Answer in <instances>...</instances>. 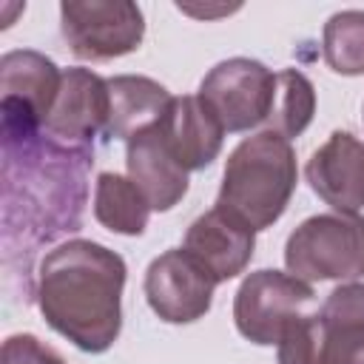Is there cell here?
<instances>
[{"instance_id": "obj_2", "label": "cell", "mask_w": 364, "mask_h": 364, "mask_svg": "<svg viewBox=\"0 0 364 364\" xmlns=\"http://www.w3.org/2000/svg\"><path fill=\"white\" fill-rule=\"evenodd\" d=\"M125 259L91 239L48 250L37 270V307L82 353H105L122 330Z\"/></svg>"}, {"instance_id": "obj_3", "label": "cell", "mask_w": 364, "mask_h": 364, "mask_svg": "<svg viewBox=\"0 0 364 364\" xmlns=\"http://www.w3.org/2000/svg\"><path fill=\"white\" fill-rule=\"evenodd\" d=\"M296 176L290 139L264 128L230 151L216 208L245 222L250 230H264L284 213L296 191Z\"/></svg>"}, {"instance_id": "obj_11", "label": "cell", "mask_w": 364, "mask_h": 364, "mask_svg": "<svg viewBox=\"0 0 364 364\" xmlns=\"http://www.w3.org/2000/svg\"><path fill=\"white\" fill-rule=\"evenodd\" d=\"M111 111L108 80L91 68H65L60 94L46 119V134L63 145L91 148L97 134H105Z\"/></svg>"}, {"instance_id": "obj_13", "label": "cell", "mask_w": 364, "mask_h": 364, "mask_svg": "<svg viewBox=\"0 0 364 364\" xmlns=\"http://www.w3.org/2000/svg\"><path fill=\"white\" fill-rule=\"evenodd\" d=\"M256 230H250L230 213L219 210L216 205L191 222L182 242V250H188L216 282L239 276L250 264Z\"/></svg>"}, {"instance_id": "obj_18", "label": "cell", "mask_w": 364, "mask_h": 364, "mask_svg": "<svg viewBox=\"0 0 364 364\" xmlns=\"http://www.w3.org/2000/svg\"><path fill=\"white\" fill-rule=\"evenodd\" d=\"M313 111H316L313 82L296 68L279 71L276 74V100H273V111L267 119V131H276L284 139H293L310 125Z\"/></svg>"}, {"instance_id": "obj_1", "label": "cell", "mask_w": 364, "mask_h": 364, "mask_svg": "<svg viewBox=\"0 0 364 364\" xmlns=\"http://www.w3.org/2000/svg\"><path fill=\"white\" fill-rule=\"evenodd\" d=\"M91 148L63 145L46 131L3 128V245L31 253L40 242L80 230Z\"/></svg>"}, {"instance_id": "obj_10", "label": "cell", "mask_w": 364, "mask_h": 364, "mask_svg": "<svg viewBox=\"0 0 364 364\" xmlns=\"http://www.w3.org/2000/svg\"><path fill=\"white\" fill-rule=\"evenodd\" d=\"M216 279L182 247L165 250L145 270V299L168 324H191L210 310Z\"/></svg>"}, {"instance_id": "obj_8", "label": "cell", "mask_w": 364, "mask_h": 364, "mask_svg": "<svg viewBox=\"0 0 364 364\" xmlns=\"http://www.w3.org/2000/svg\"><path fill=\"white\" fill-rule=\"evenodd\" d=\"M60 28L77 60H114L139 48L145 17L128 0H65Z\"/></svg>"}, {"instance_id": "obj_20", "label": "cell", "mask_w": 364, "mask_h": 364, "mask_svg": "<svg viewBox=\"0 0 364 364\" xmlns=\"http://www.w3.org/2000/svg\"><path fill=\"white\" fill-rule=\"evenodd\" d=\"M3 364H65L57 350L43 344L37 336H9L3 344Z\"/></svg>"}, {"instance_id": "obj_14", "label": "cell", "mask_w": 364, "mask_h": 364, "mask_svg": "<svg viewBox=\"0 0 364 364\" xmlns=\"http://www.w3.org/2000/svg\"><path fill=\"white\" fill-rule=\"evenodd\" d=\"M156 131L185 171L208 168L219 156L225 136V128L199 100V94L173 97L165 117L156 122Z\"/></svg>"}, {"instance_id": "obj_15", "label": "cell", "mask_w": 364, "mask_h": 364, "mask_svg": "<svg viewBox=\"0 0 364 364\" xmlns=\"http://www.w3.org/2000/svg\"><path fill=\"white\" fill-rule=\"evenodd\" d=\"M128 179L142 191L151 210H171L188 193V171L173 159L156 125L128 139Z\"/></svg>"}, {"instance_id": "obj_9", "label": "cell", "mask_w": 364, "mask_h": 364, "mask_svg": "<svg viewBox=\"0 0 364 364\" xmlns=\"http://www.w3.org/2000/svg\"><path fill=\"white\" fill-rule=\"evenodd\" d=\"M63 71L40 51H9L0 60V114L9 131H43L60 94Z\"/></svg>"}, {"instance_id": "obj_19", "label": "cell", "mask_w": 364, "mask_h": 364, "mask_svg": "<svg viewBox=\"0 0 364 364\" xmlns=\"http://www.w3.org/2000/svg\"><path fill=\"white\" fill-rule=\"evenodd\" d=\"M324 60L336 74L358 77L364 74V11L347 9L336 11L321 31Z\"/></svg>"}, {"instance_id": "obj_12", "label": "cell", "mask_w": 364, "mask_h": 364, "mask_svg": "<svg viewBox=\"0 0 364 364\" xmlns=\"http://www.w3.org/2000/svg\"><path fill=\"white\" fill-rule=\"evenodd\" d=\"M304 176L318 199L338 213L364 208V142L350 131H333L330 139L310 156Z\"/></svg>"}, {"instance_id": "obj_16", "label": "cell", "mask_w": 364, "mask_h": 364, "mask_svg": "<svg viewBox=\"0 0 364 364\" xmlns=\"http://www.w3.org/2000/svg\"><path fill=\"white\" fill-rule=\"evenodd\" d=\"M108 94H111V111H108V125H105L108 139H131L139 131L154 128L165 117L173 100L165 85H159L151 77H139V74L111 77Z\"/></svg>"}, {"instance_id": "obj_4", "label": "cell", "mask_w": 364, "mask_h": 364, "mask_svg": "<svg viewBox=\"0 0 364 364\" xmlns=\"http://www.w3.org/2000/svg\"><path fill=\"white\" fill-rule=\"evenodd\" d=\"M279 364H364V284H338L321 310L299 316L279 341Z\"/></svg>"}, {"instance_id": "obj_7", "label": "cell", "mask_w": 364, "mask_h": 364, "mask_svg": "<svg viewBox=\"0 0 364 364\" xmlns=\"http://www.w3.org/2000/svg\"><path fill=\"white\" fill-rule=\"evenodd\" d=\"M199 100L228 134L267 125L276 100V74L250 57H230L213 65L199 82Z\"/></svg>"}, {"instance_id": "obj_17", "label": "cell", "mask_w": 364, "mask_h": 364, "mask_svg": "<svg viewBox=\"0 0 364 364\" xmlns=\"http://www.w3.org/2000/svg\"><path fill=\"white\" fill-rule=\"evenodd\" d=\"M151 205L142 196V191L119 173H100L97 191H94V219L122 236H139L148 228Z\"/></svg>"}, {"instance_id": "obj_5", "label": "cell", "mask_w": 364, "mask_h": 364, "mask_svg": "<svg viewBox=\"0 0 364 364\" xmlns=\"http://www.w3.org/2000/svg\"><path fill=\"white\" fill-rule=\"evenodd\" d=\"M284 264L301 282L364 276V219L355 213H318L304 219L287 236Z\"/></svg>"}, {"instance_id": "obj_6", "label": "cell", "mask_w": 364, "mask_h": 364, "mask_svg": "<svg viewBox=\"0 0 364 364\" xmlns=\"http://www.w3.org/2000/svg\"><path fill=\"white\" fill-rule=\"evenodd\" d=\"M316 293L310 282L296 279L282 270H256L250 273L233 299L236 330L262 347L279 344L287 327L307 313Z\"/></svg>"}]
</instances>
